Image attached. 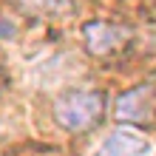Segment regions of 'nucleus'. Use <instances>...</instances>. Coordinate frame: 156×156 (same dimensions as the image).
<instances>
[{"label":"nucleus","mask_w":156,"mask_h":156,"mask_svg":"<svg viewBox=\"0 0 156 156\" xmlns=\"http://www.w3.org/2000/svg\"><path fill=\"white\" fill-rule=\"evenodd\" d=\"M82 40H85V48L94 57H114V54L128 48V43L133 40V31L119 23L91 20L82 26Z\"/></svg>","instance_id":"nucleus-2"},{"label":"nucleus","mask_w":156,"mask_h":156,"mask_svg":"<svg viewBox=\"0 0 156 156\" xmlns=\"http://www.w3.org/2000/svg\"><path fill=\"white\" fill-rule=\"evenodd\" d=\"M156 108V88L153 85H136L125 91L116 102V116L125 122H148Z\"/></svg>","instance_id":"nucleus-4"},{"label":"nucleus","mask_w":156,"mask_h":156,"mask_svg":"<svg viewBox=\"0 0 156 156\" xmlns=\"http://www.w3.org/2000/svg\"><path fill=\"white\" fill-rule=\"evenodd\" d=\"M3 80H6V77H3V74H0V85H3Z\"/></svg>","instance_id":"nucleus-5"},{"label":"nucleus","mask_w":156,"mask_h":156,"mask_svg":"<svg viewBox=\"0 0 156 156\" xmlns=\"http://www.w3.org/2000/svg\"><path fill=\"white\" fill-rule=\"evenodd\" d=\"M102 114H105V97L91 88H71L66 94H60L57 102H54L57 125L71 133H80V131L99 125Z\"/></svg>","instance_id":"nucleus-1"},{"label":"nucleus","mask_w":156,"mask_h":156,"mask_svg":"<svg viewBox=\"0 0 156 156\" xmlns=\"http://www.w3.org/2000/svg\"><path fill=\"white\" fill-rule=\"evenodd\" d=\"M94 156H153V142L133 128H116Z\"/></svg>","instance_id":"nucleus-3"}]
</instances>
